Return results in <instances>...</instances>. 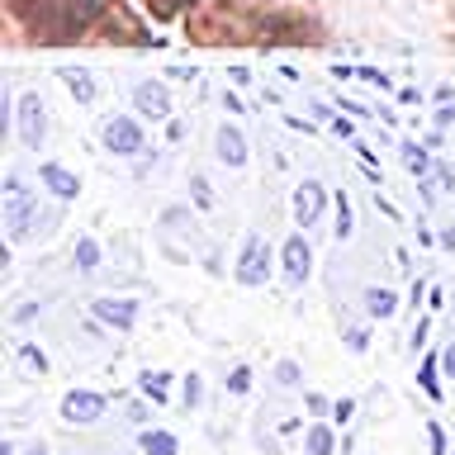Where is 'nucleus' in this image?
<instances>
[{
	"label": "nucleus",
	"mask_w": 455,
	"mask_h": 455,
	"mask_svg": "<svg viewBox=\"0 0 455 455\" xmlns=\"http://www.w3.org/2000/svg\"><path fill=\"white\" fill-rule=\"evenodd\" d=\"M323 199H327V190H323L318 180H304V185H299V190H294V223H299V228H313V223H318Z\"/></svg>",
	"instance_id": "7"
},
{
	"label": "nucleus",
	"mask_w": 455,
	"mask_h": 455,
	"mask_svg": "<svg viewBox=\"0 0 455 455\" xmlns=\"http://www.w3.org/2000/svg\"><path fill=\"white\" fill-rule=\"evenodd\" d=\"M299 375H304V370H299L294 361H280V365H275V384H280V389H294Z\"/></svg>",
	"instance_id": "22"
},
{
	"label": "nucleus",
	"mask_w": 455,
	"mask_h": 455,
	"mask_svg": "<svg viewBox=\"0 0 455 455\" xmlns=\"http://www.w3.org/2000/svg\"><path fill=\"white\" fill-rule=\"evenodd\" d=\"M62 418L67 422H81V427H91L105 418V394H91V389H71L62 398Z\"/></svg>",
	"instance_id": "5"
},
{
	"label": "nucleus",
	"mask_w": 455,
	"mask_h": 455,
	"mask_svg": "<svg viewBox=\"0 0 455 455\" xmlns=\"http://www.w3.org/2000/svg\"><path fill=\"white\" fill-rule=\"evenodd\" d=\"M332 233H337L341 242L351 237V199H347V195H337V228H332Z\"/></svg>",
	"instance_id": "20"
},
{
	"label": "nucleus",
	"mask_w": 455,
	"mask_h": 455,
	"mask_svg": "<svg viewBox=\"0 0 455 455\" xmlns=\"http://www.w3.org/2000/svg\"><path fill=\"white\" fill-rule=\"evenodd\" d=\"M365 313H370V318H394V313H398L394 290H365Z\"/></svg>",
	"instance_id": "14"
},
{
	"label": "nucleus",
	"mask_w": 455,
	"mask_h": 455,
	"mask_svg": "<svg viewBox=\"0 0 455 455\" xmlns=\"http://www.w3.org/2000/svg\"><path fill=\"white\" fill-rule=\"evenodd\" d=\"M105 148L114 156H138L142 152V128L128 119V114H114V119L105 124Z\"/></svg>",
	"instance_id": "4"
},
{
	"label": "nucleus",
	"mask_w": 455,
	"mask_h": 455,
	"mask_svg": "<svg viewBox=\"0 0 455 455\" xmlns=\"http://www.w3.org/2000/svg\"><path fill=\"white\" fill-rule=\"evenodd\" d=\"M38 180L48 185L57 199H76V195H81V180L71 176L67 166H57V162H43V166H38Z\"/></svg>",
	"instance_id": "10"
},
{
	"label": "nucleus",
	"mask_w": 455,
	"mask_h": 455,
	"mask_svg": "<svg viewBox=\"0 0 455 455\" xmlns=\"http://www.w3.org/2000/svg\"><path fill=\"white\" fill-rule=\"evenodd\" d=\"M441 370H446V375L455 379V347H446V351H441Z\"/></svg>",
	"instance_id": "29"
},
{
	"label": "nucleus",
	"mask_w": 455,
	"mask_h": 455,
	"mask_svg": "<svg viewBox=\"0 0 455 455\" xmlns=\"http://www.w3.org/2000/svg\"><path fill=\"white\" fill-rule=\"evenodd\" d=\"M71 256H76V270H81V275H91V270H100V242H95V237H81Z\"/></svg>",
	"instance_id": "15"
},
{
	"label": "nucleus",
	"mask_w": 455,
	"mask_h": 455,
	"mask_svg": "<svg viewBox=\"0 0 455 455\" xmlns=\"http://www.w3.org/2000/svg\"><path fill=\"white\" fill-rule=\"evenodd\" d=\"M133 105H138V114H148V119H166V114H171V95H166L162 81H138L133 85Z\"/></svg>",
	"instance_id": "8"
},
{
	"label": "nucleus",
	"mask_w": 455,
	"mask_h": 455,
	"mask_svg": "<svg viewBox=\"0 0 455 455\" xmlns=\"http://www.w3.org/2000/svg\"><path fill=\"white\" fill-rule=\"evenodd\" d=\"M332 451H337L332 427H327V422H313L308 432H304V455H332Z\"/></svg>",
	"instance_id": "12"
},
{
	"label": "nucleus",
	"mask_w": 455,
	"mask_h": 455,
	"mask_svg": "<svg viewBox=\"0 0 455 455\" xmlns=\"http://www.w3.org/2000/svg\"><path fill=\"white\" fill-rule=\"evenodd\" d=\"M280 261H284V280H290V284H304L308 270H313V247H308V237H304V233L284 237Z\"/></svg>",
	"instance_id": "6"
},
{
	"label": "nucleus",
	"mask_w": 455,
	"mask_h": 455,
	"mask_svg": "<svg viewBox=\"0 0 455 455\" xmlns=\"http://www.w3.org/2000/svg\"><path fill=\"white\" fill-rule=\"evenodd\" d=\"M0 455H14V441H0Z\"/></svg>",
	"instance_id": "31"
},
{
	"label": "nucleus",
	"mask_w": 455,
	"mask_h": 455,
	"mask_svg": "<svg viewBox=\"0 0 455 455\" xmlns=\"http://www.w3.org/2000/svg\"><path fill=\"white\" fill-rule=\"evenodd\" d=\"M228 389H233V394H247V389H251V370L237 365L233 375H228Z\"/></svg>",
	"instance_id": "23"
},
{
	"label": "nucleus",
	"mask_w": 455,
	"mask_h": 455,
	"mask_svg": "<svg viewBox=\"0 0 455 455\" xmlns=\"http://www.w3.org/2000/svg\"><path fill=\"white\" fill-rule=\"evenodd\" d=\"M95 318L100 323H109V327H119V332H128V327L138 323V304L133 299H95Z\"/></svg>",
	"instance_id": "9"
},
{
	"label": "nucleus",
	"mask_w": 455,
	"mask_h": 455,
	"mask_svg": "<svg viewBox=\"0 0 455 455\" xmlns=\"http://www.w3.org/2000/svg\"><path fill=\"white\" fill-rule=\"evenodd\" d=\"M14 355H20V365L34 370V375H43V370H48V355H43L34 341H20V351H14Z\"/></svg>",
	"instance_id": "18"
},
{
	"label": "nucleus",
	"mask_w": 455,
	"mask_h": 455,
	"mask_svg": "<svg viewBox=\"0 0 455 455\" xmlns=\"http://www.w3.org/2000/svg\"><path fill=\"white\" fill-rule=\"evenodd\" d=\"M427 436H432V451H436V455H446V436H441V427H436V422L427 427Z\"/></svg>",
	"instance_id": "27"
},
{
	"label": "nucleus",
	"mask_w": 455,
	"mask_h": 455,
	"mask_svg": "<svg viewBox=\"0 0 455 455\" xmlns=\"http://www.w3.org/2000/svg\"><path fill=\"white\" fill-rule=\"evenodd\" d=\"M213 148H219V162H223V166H233V171H237V166H247V138H242L237 128H228V124H223V128H219V138H213Z\"/></svg>",
	"instance_id": "11"
},
{
	"label": "nucleus",
	"mask_w": 455,
	"mask_h": 455,
	"mask_svg": "<svg viewBox=\"0 0 455 455\" xmlns=\"http://www.w3.org/2000/svg\"><path fill=\"white\" fill-rule=\"evenodd\" d=\"M24 455H48V446H43V441H34V446H28Z\"/></svg>",
	"instance_id": "30"
},
{
	"label": "nucleus",
	"mask_w": 455,
	"mask_h": 455,
	"mask_svg": "<svg viewBox=\"0 0 455 455\" xmlns=\"http://www.w3.org/2000/svg\"><path fill=\"white\" fill-rule=\"evenodd\" d=\"M436 365H441V361H432V355H427V361H422V370H418L422 389L432 394V398H441V379H436Z\"/></svg>",
	"instance_id": "19"
},
{
	"label": "nucleus",
	"mask_w": 455,
	"mask_h": 455,
	"mask_svg": "<svg viewBox=\"0 0 455 455\" xmlns=\"http://www.w3.org/2000/svg\"><path fill=\"white\" fill-rule=\"evenodd\" d=\"M190 190H195V199H199L204 209L213 204V190H209V180H204V176H195V180H190Z\"/></svg>",
	"instance_id": "25"
},
{
	"label": "nucleus",
	"mask_w": 455,
	"mask_h": 455,
	"mask_svg": "<svg viewBox=\"0 0 455 455\" xmlns=\"http://www.w3.org/2000/svg\"><path fill=\"white\" fill-rule=\"evenodd\" d=\"M62 85L81 100V105H91V100H95V81L85 76V71H62Z\"/></svg>",
	"instance_id": "16"
},
{
	"label": "nucleus",
	"mask_w": 455,
	"mask_h": 455,
	"mask_svg": "<svg viewBox=\"0 0 455 455\" xmlns=\"http://www.w3.org/2000/svg\"><path fill=\"white\" fill-rule=\"evenodd\" d=\"M180 398H185V408H195L199 398H204V379H199V375H190V379H185V394H180Z\"/></svg>",
	"instance_id": "24"
},
{
	"label": "nucleus",
	"mask_w": 455,
	"mask_h": 455,
	"mask_svg": "<svg viewBox=\"0 0 455 455\" xmlns=\"http://www.w3.org/2000/svg\"><path fill=\"white\" fill-rule=\"evenodd\" d=\"M142 455H180V441L162 427H152V432H142Z\"/></svg>",
	"instance_id": "13"
},
{
	"label": "nucleus",
	"mask_w": 455,
	"mask_h": 455,
	"mask_svg": "<svg viewBox=\"0 0 455 455\" xmlns=\"http://www.w3.org/2000/svg\"><path fill=\"white\" fill-rule=\"evenodd\" d=\"M48 223H52V219L38 209V199L24 190V180L10 176V180H5V228H10V242L20 247V242L48 233Z\"/></svg>",
	"instance_id": "1"
},
{
	"label": "nucleus",
	"mask_w": 455,
	"mask_h": 455,
	"mask_svg": "<svg viewBox=\"0 0 455 455\" xmlns=\"http://www.w3.org/2000/svg\"><path fill=\"white\" fill-rule=\"evenodd\" d=\"M351 412H355L351 398H341V403H332V418H337V422H351Z\"/></svg>",
	"instance_id": "26"
},
{
	"label": "nucleus",
	"mask_w": 455,
	"mask_h": 455,
	"mask_svg": "<svg viewBox=\"0 0 455 455\" xmlns=\"http://www.w3.org/2000/svg\"><path fill=\"white\" fill-rule=\"evenodd\" d=\"M14 128H20L24 148L38 152L43 138H48V109H43L38 95H20V114H14Z\"/></svg>",
	"instance_id": "2"
},
{
	"label": "nucleus",
	"mask_w": 455,
	"mask_h": 455,
	"mask_svg": "<svg viewBox=\"0 0 455 455\" xmlns=\"http://www.w3.org/2000/svg\"><path fill=\"white\" fill-rule=\"evenodd\" d=\"M403 166L412 171V176H422V171L432 166V162H427V152L418 148V142H408V148H403Z\"/></svg>",
	"instance_id": "21"
},
{
	"label": "nucleus",
	"mask_w": 455,
	"mask_h": 455,
	"mask_svg": "<svg viewBox=\"0 0 455 455\" xmlns=\"http://www.w3.org/2000/svg\"><path fill=\"white\" fill-rule=\"evenodd\" d=\"M270 275V247H266V237H247V247H242L237 256V284H247V290H256V284H266Z\"/></svg>",
	"instance_id": "3"
},
{
	"label": "nucleus",
	"mask_w": 455,
	"mask_h": 455,
	"mask_svg": "<svg viewBox=\"0 0 455 455\" xmlns=\"http://www.w3.org/2000/svg\"><path fill=\"white\" fill-rule=\"evenodd\" d=\"M347 347H351V351H365V347H370V337L361 332V327H355V332H347Z\"/></svg>",
	"instance_id": "28"
},
{
	"label": "nucleus",
	"mask_w": 455,
	"mask_h": 455,
	"mask_svg": "<svg viewBox=\"0 0 455 455\" xmlns=\"http://www.w3.org/2000/svg\"><path fill=\"white\" fill-rule=\"evenodd\" d=\"M166 389H171L166 370H148V375H142V394H148L152 403H166Z\"/></svg>",
	"instance_id": "17"
}]
</instances>
